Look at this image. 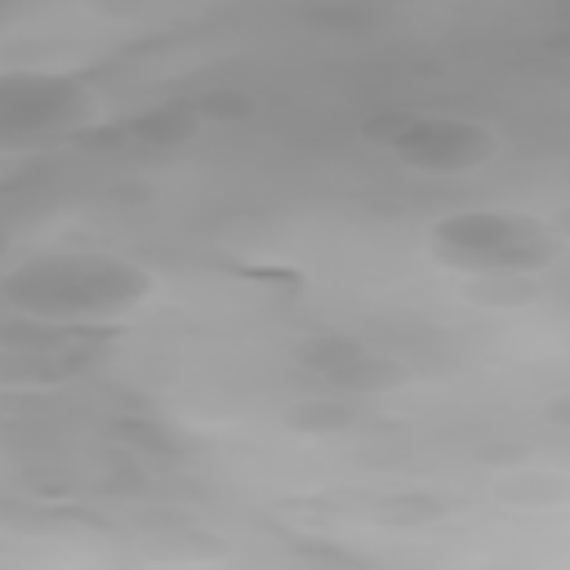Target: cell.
I'll return each mask as SVG.
<instances>
[{
    "instance_id": "1",
    "label": "cell",
    "mask_w": 570,
    "mask_h": 570,
    "mask_svg": "<svg viewBox=\"0 0 570 570\" xmlns=\"http://www.w3.org/2000/svg\"><path fill=\"white\" fill-rule=\"evenodd\" d=\"M165 281L151 263L111 245H36L13 254L0 276V307L36 330H116L134 325Z\"/></svg>"
},
{
    "instance_id": "2",
    "label": "cell",
    "mask_w": 570,
    "mask_h": 570,
    "mask_svg": "<svg viewBox=\"0 0 570 570\" xmlns=\"http://www.w3.org/2000/svg\"><path fill=\"white\" fill-rule=\"evenodd\" d=\"M423 254L463 285H530L570 254V232L521 205H459L423 227Z\"/></svg>"
},
{
    "instance_id": "3",
    "label": "cell",
    "mask_w": 570,
    "mask_h": 570,
    "mask_svg": "<svg viewBox=\"0 0 570 570\" xmlns=\"http://www.w3.org/2000/svg\"><path fill=\"white\" fill-rule=\"evenodd\" d=\"M383 147H387V156L401 169L450 183V178L481 174L503 151V138L485 120L432 111V116H405V120H396L392 134L383 138Z\"/></svg>"
},
{
    "instance_id": "4",
    "label": "cell",
    "mask_w": 570,
    "mask_h": 570,
    "mask_svg": "<svg viewBox=\"0 0 570 570\" xmlns=\"http://www.w3.org/2000/svg\"><path fill=\"white\" fill-rule=\"evenodd\" d=\"M0 107H4L9 142H22V138L49 142L62 134H80L98 116V94L71 71L31 67V71H4Z\"/></svg>"
}]
</instances>
